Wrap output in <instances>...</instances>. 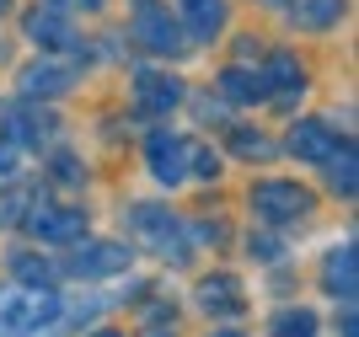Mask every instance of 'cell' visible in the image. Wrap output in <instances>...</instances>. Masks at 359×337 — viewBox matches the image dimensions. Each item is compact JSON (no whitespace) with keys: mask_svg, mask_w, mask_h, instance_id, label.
<instances>
[{"mask_svg":"<svg viewBox=\"0 0 359 337\" xmlns=\"http://www.w3.org/2000/svg\"><path fill=\"white\" fill-rule=\"evenodd\" d=\"M75 86V64L65 59V64H27L22 70V97H60V91Z\"/></svg>","mask_w":359,"mask_h":337,"instance_id":"ba28073f","label":"cell"},{"mask_svg":"<svg viewBox=\"0 0 359 337\" xmlns=\"http://www.w3.org/2000/svg\"><path fill=\"white\" fill-rule=\"evenodd\" d=\"M220 337H241V332H220Z\"/></svg>","mask_w":359,"mask_h":337,"instance_id":"f546056e","label":"cell"},{"mask_svg":"<svg viewBox=\"0 0 359 337\" xmlns=\"http://www.w3.org/2000/svg\"><path fill=\"white\" fill-rule=\"evenodd\" d=\"M135 231L145 235V241L161 252V257H172V263H188V241H182V225L172 220V214H161V209H150V204H140V209H135Z\"/></svg>","mask_w":359,"mask_h":337,"instance_id":"277c9868","label":"cell"},{"mask_svg":"<svg viewBox=\"0 0 359 337\" xmlns=\"http://www.w3.org/2000/svg\"><path fill=\"white\" fill-rule=\"evenodd\" d=\"M236 156H247V161H269L273 145L263 139V134H241V129H236Z\"/></svg>","mask_w":359,"mask_h":337,"instance_id":"7402d4cb","label":"cell"},{"mask_svg":"<svg viewBox=\"0 0 359 337\" xmlns=\"http://www.w3.org/2000/svg\"><path fill=\"white\" fill-rule=\"evenodd\" d=\"M252 252H263V257L273 263V257H279V241H273V235H257V241H252Z\"/></svg>","mask_w":359,"mask_h":337,"instance_id":"4316f807","label":"cell"},{"mask_svg":"<svg viewBox=\"0 0 359 337\" xmlns=\"http://www.w3.org/2000/svg\"><path fill=\"white\" fill-rule=\"evenodd\" d=\"M65 6H86L91 11V6H102V0H54V11H65Z\"/></svg>","mask_w":359,"mask_h":337,"instance_id":"83f0119b","label":"cell"},{"mask_svg":"<svg viewBox=\"0 0 359 337\" xmlns=\"http://www.w3.org/2000/svg\"><path fill=\"white\" fill-rule=\"evenodd\" d=\"M6 177H16V150L11 145H0V182H6Z\"/></svg>","mask_w":359,"mask_h":337,"instance_id":"484cf974","label":"cell"},{"mask_svg":"<svg viewBox=\"0 0 359 337\" xmlns=\"http://www.w3.org/2000/svg\"><path fill=\"white\" fill-rule=\"evenodd\" d=\"M220 97L225 102H269V81H263V70H225Z\"/></svg>","mask_w":359,"mask_h":337,"instance_id":"5bb4252c","label":"cell"},{"mask_svg":"<svg viewBox=\"0 0 359 337\" xmlns=\"http://www.w3.org/2000/svg\"><path fill=\"white\" fill-rule=\"evenodd\" d=\"M65 316V300L54 289H6L0 294V337H38Z\"/></svg>","mask_w":359,"mask_h":337,"instance_id":"6da1fadb","label":"cell"},{"mask_svg":"<svg viewBox=\"0 0 359 337\" xmlns=\"http://www.w3.org/2000/svg\"><path fill=\"white\" fill-rule=\"evenodd\" d=\"M269 6H279V0H269Z\"/></svg>","mask_w":359,"mask_h":337,"instance_id":"1f68e13d","label":"cell"},{"mask_svg":"<svg viewBox=\"0 0 359 337\" xmlns=\"http://www.w3.org/2000/svg\"><path fill=\"white\" fill-rule=\"evenodd\" d=\"M188 139H177V134H166V129H156L150 134V172H156V182H182L188 177Z\"/></svg>","mask_w":359,"mask_h":337,"instance_id":"8992f818","label":"cell"},{"mask_svg":"<svg viewBox=\"0 0 359 337\" xmlns=\"http://www.w3.org/2000/svg\"><path fill=\"white\" fill-rule=\"evenodd\" d=\"M6 6H11V0H0V11H6Z\"/></svg>","mask_w":359,"mask_h":337,"instance_id":"4dcf8cb0","label":"cell"},{"mask_svg":"<svg viewBox=\"0 0 359 337\" xmlns=\"http://www.w3.org/2000/svg\"><path fill=\"white\" fill-rule=\"evenodd\" d=\"M327 289L344 300V305H354V247H338L327 257Z\"/></svg>","mask_w":359,"mask_h":337,"instance_id":"2e32d148","label":"cell"},{"mask_svg":"<svg viewBox=\"0 0 359 337\" xmlns=\"http://www.w3.org/2000/svg\"><path fill=\"white\" fill-rule=\"evenodd\" d=\"M135 43H145L150 54H182V32L177 22L166 16V6H156V0H140V11H135Z\"/></svg>","mask_w":359,"mask_h":337,"instance_id":"3957f363","label":"cell"},{"mask_svg":"<svg viewBox=\"0 0 359 337\" xmlns=\"http://www.w3.org/2000/svg\"><path fill=\"white\" fill-rule=\"evenodd\" d=\"M123 268H129V247H118V241H86L70 257L75 279H107V273H123Z\"/></svg>","mask_w":359,"mask_h":337,"instance_id":"5b68a950","label":"cell"},{"mask_svg":"<svg viewBox=\"0 0 359 337\" xmlns=\"http://www.w3.org/2000/svg\"><path fill=\"white\" fill-rule=\"evenodd\" d=\"M252 214H263L269 225H290L311 214V193L295 182H257L252 188Z\"/></svg>","mask_w":359,"mask_h":337,"instance_id":"7a4b0ae2","label":"cell"},{"mask_svg":"<svg viewBox=\"0 0 359 337\" xmlns=\"http://www.w3.org/2000/svg\"><path fill=\"white\" fill-rule=\"evenodd\" d=\"M188 161L198 166V177H220V156L215 150H188Z\"/></svg>","mask_w":359,"mask_h":337,"instance_id":"603a6c76","label":"cell"},{"mask_svg":"<svg viewBox=\"0 0 359 337\" xmlns=\"http://www.w3.org/2000/svg\"><path fill=\"white\" fill-rule=\"evenodd\" d=\"M22 204H32L27 193H6V198H0V225H11L16 214H22Z\"/></svg>","mask_w":359,"mask_h":337,"instance_id":"cb8c5ba5","label":"cell"},{"mask_svg":"<svg viewBox=\"0 0 359 337\" xmlns=\"http://www.w3.org/2000/svg\"><path fill=\"white\" fill-rule=\"evenodd\" d=\"M27 38H32L38 48H70V43H75V32H70V22H65V11H54V6H43V11L27 16Z\"/></svg>","mask_w":359,"mask_h":337,"instance_id":"30bf717a","label":"cell"},{"mask_svg":"<svg viewBox=\"0 0 359 337\" xmlns=\"http://www.w3.org/2000/svg\"><path fill=\"white\" fill-rule=\"evenodd\" d=\"M91 337H118V332H91Z\"/></svg>","mask_w":359,"mask_h":337,"instance_id":"f1b7e54d","label":"cell"},{"mask_svg":"<svg viewBox=\"0 0 359 337\" xmlns=\"http://www.w3.org/2000/svg\"><path fill=\"white\" fill-rule=\"evenodd\" d=\"M269 337H316V316L311 310H279Z\"/></svg>","mask_w":359,"mask_h":337,"instance_id":"ffe728a7","label":"cell"},{"mask_svg":"<svg viewBox=\"0 0 359 337\" xmlns=\"http://www.w3.org/2000/svg\"><path fill=\"white\" fill-rule=\"evenodd\" d=\"M198 305L215 310V316H236L241 310V284L231 279V273H215V279L198 284Z\"/></svg>","mask_w":359,"mask_h":337,"instance_id":"8fae6325","label":"cell"},{"mask_svg":"<svg viewBox=\"0 0 359 337\" xmlns=\"http://www.w3.org/2000/svg\"><path fill=\"white\" fill-rule=\"evenodd\" d=\"M327 182L344 198H354V145H332V156H327Z\"/></svg>","mask_w":359,"mask_h":337,"instance_id":"d6986e66","label":"cell"},{"mask_svg":"<svg viewBox=\"0 0 359 337\" xmlns=\"http://www.w3.org/2000/svg\"><path fill=\"white\" fill-rule=\"evenodd\" d=\"M338 16H344V0H295V27L322 32V27H332Z\"/></svg>","mask_w":359,"mask_h":337,"instance_id":"e0dca14e","label":"cell"},{"mask_svg":"<svg viewBox=\"0 0 359 337\" xmlns=\"http://www.w3.org/2000/svg\"><path fill=\"white\" fill-rule=\"evenodd\" d=\"M290 156H300V161H327L332 156V129L327 123H295V129H290Z\"/></svg>","mask_w":359,"mask_h":337,"instance_id":"7c38bea8","label":"cell"},{"mask_svg":"<svg viewBox=\"0 0 359 337\" xmlns=\"http://www.w3.org/2000/svg\"><path fill=\"white\" fill-rule=\"evenodd\" d=\"M6 118H11V134L22 145H43L48 134H54V118L48 113H27V107H22V113H6Z\"/></svg>","mask_w":359,"mask_h":337,"instance_id":"ac0fdd59","label":"cell"},{"mask_svg":"<svg viewBox=\"0 0 359 337\" xmlns=\"http://www.w3.org/2000/svg\"><path fill=\"white\" fill-rule=\"evenodd\" d=\"M32 235L48 241V247L81 241V235H86V214H81V209H38L32 204Z\"/></svg>","mask_w":359,"mask_h":337,"instance_id":"52a82bcc","label":"cell"},{"mask_svg":"<svg viewBox=\"0 0 359 337\" xmlns=\"http://www.w3.org/2000/svg\"><path fill=\"white\" fill-rule=\"evenodd\" d=\"M54 166H60V182H81V177H86V172H81V161H75V156H60V161H54Z\"/></svg>","mask_w":359,"mask_h":337,"instance_id":"d4e9b609","label":"cell"},{"mask_svg":"<svg viewBox=\"0 0 359 337\" xmlns=\"http://www.w3.org/2000/svg\"><path fill=\"white\" fill-rule=\"evenodd\" d=\"M16 279L27 284V289H48V284H54V268H48L43 257H16Z\"/></svg>","mask_w":359,"mask_h":337,"instance_id":"44dd1931","label":"cell"},{"mask_svg":"<svg viewBox=\"0 0 359 337\" xmlns=\"http://www.w3.org/2000/svg\"><path fill=\"white\" fill-rule=\"evenodd\" d=\"M263 81H269V97H279V102H290V97H300V64H295V54H273L269 59V70H263Z\"/></svg>","mask_w":359,"mask_h":337,"instance_id":"4fadbf2b","label":"cell"},{"mask_svg":"<svg viewBox=\"0 0 359 337\" xmlns=\"http://www.w3.org/2000/svg\"><path fill=\"white\" fill-rule=\"evenodd\" d=\"M182 16H188V32L198 43H210L215 32L225 27V0H182Z\"/></svg>","mask_w":359,"mask_h":337,"instance_id":"9a60e30c","label":"cell"},{"mask_svg":"<svg viewBox=\"0 0 359 337\" xmlns=\"http://www.w3.org/2000/svg\"><path fill=\"white\" fill-rule=\"evenodd\" d=\"M135 102H140V113L145 118H161V113H172V107L182 102V86L172 81V75H140V86H135Z\"/></svg>","mask_w":359,"mask_h":337,"instance_id":"9c48e42d","label":"cell"}]
</instances>
